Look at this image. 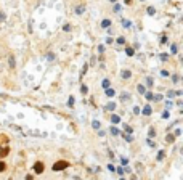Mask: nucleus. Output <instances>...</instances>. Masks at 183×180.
I'll return each instance as SVG.
<instances>
[{
    "label": "nucleus",
    "instance_id": "1",
    "mask_svg": "<svg viewBox=\"0 0 183 180\" xmlns=\"http://www.w3.org/2000/svg\"><path fill=\"white\" fill-rule=\"evenodd\" d=\"M66 167H69V162L68 161H56L53 164V172H60V170H64Z\"/></svg>",
    "mask_w": 183,
    "mask_h": 180
},
{
    "label": "nucleus",
    "instance_id": "2",
    "mask_svg": "<svg viewBox=\"0 0 183 180\" xmlns=\"http://www.w3.org/2000/svg\"><path fill=\"white\" fill-rule=\"evenodd\" d=\"M44 170H45V166H44V162L37 161L36 164H34V172H36V174H42Z\"/></svg>",
    "mask_w": 183,
    "mask_h": 180
},
{
    "label": "nucleus",
    "instance_id": "3",
    "mask_svg": "<svg viewBox=\"0 0 183 180\" xmlns=\"http://www.w3.org/2000/svg\"><path fill=\"white\" fill-rule=\"evenodd\" d=\"M10 153V148L8 145H3V146H0V158H5V156H8Z\"/></svg>",
    "mask_w": 183,
    "mask_h": 180
},
{
    "label": "nucleus",
    "instance_id": "4",
    "mask_svg": "<svg viewBox=\"0 0 183 180\" xmlns=\"http://www.w3.org/2000/svg\"><path fill=\"white\" fill-rule=\"evenodd\" d=\"M8 135H5V134H0V146H3V145H8Z\"/></svg>",
    "mask_w": 183,
    "mask_h": 180
},
{
    "label": "nucleus",
    "instance_id": "5",
    "mask_svg": "<svg viewBox=\"0 0 183 180\" xmlns=\"http://www.w3.org/2000/svg\"><path fill=\"white\" fill-rule=\"evenodd\" d=\"M142 113H143V116H151V113H153L151 106H150V105H145L143 110H142Z\"/></svg>",
    "mask_w": 183,
    "mask_h": 180
},
{
    "label": "nucleus",
    "instance_id": "6",
    "mask_svg": "<svg viewBox=\"0 0 183 180\" xmlns=\"http://www.w3.org/2000/svg\"><path fill=\"white\" fill-rule=\"evenodd\" d=\"M84 11H85V5H77L76 8H74L76 15H84Z\"/></svg>",
    "mask_w": 183,
    "mask_h": 180
},
{
    "label": "nucleus",
    "instance_id": "7",
    "mask_svg": "<svg viewBox=\"0 0 183 180\" xmlns=\"http://www.w3.org/2000/svg\"><path fill=\"white\" fill-rule=\"evenodd\" d=\"M119 100H121V102H129V100H132V97L129 95L127 92H124V93H121V95H119Z\"/></svg>",
    "mask_w": 183,
    "mask_h": 180
},
{
    "label": "nucleus",
    "instance_id": "8",
    "mask_svg": "<svg viewBox=\"0 0 183 180\" xmlns=\"http://www.w3.org/2000/svg\"><path fill=\"white\" fill-rule=\"evenodd\" d=\"M121 77L127 81V79H130V77H132V71H129V69H124L122 73H121Z\"/></svg>",
    "mask_w": 183,
    "mask_h": 180
},
{
    "label": "nucleus",
    "instance_id": "9",
    "mask_svg": "<svg viewBox=\"0 0 183 180\" xmlns=\"http://www.w3.org/2000/svg\"><path fill=\"white\" fill-rule=\"evenodd\" d=\"M114 108H116V103H114V102H109L106 106H104V111H112Z\"/></svg>",
    "mask_w": 183,
    "mask_h": 180
},
{
    "label": "nucleus",
    "instance_id": "10",
    "mask_svg": "<svg viewBox=\"0 0 183 180\" xmlns=\"http://www.w3.org/2000/svg\"><path fill=\"white\" fill-rule=\"evenodd\" d=\"M111 122L116 126V124H119V122H121V118H119L117 114H112V116H111Z\"/></svg>",
    "mask_w": 183,
    "mask_h": 180
},
{
    "label": "nucleus",
    "instance_id": "11",
    "mask_svg": "<svg viewBox=\"0 0 183 180\" xmlns=\"http://www.w3.org/2000/svg\"><path fill=\"white\" fill-rule=\"evenodd\" d=\"M173 142H175V135L173 134H169L165 137V143H173Z\"/></svg>",
    "mask_w": 183,
    "mask_h": 180
},
{
    "label": "nucleus",
    "instance_id": "12",
    "mask_svg": "<svg viewBox=\"0 0 183 180\" xmlns=\"http://www.w3.org/2000/svg\"><path fill=\"white\" fill-rule=\"evenodd\" d=\"M109 26H111V19H103V21H101V27H104V29H108Z\"/></svg>",
    "mask_w": 183,
    "mask_h": 180
},
{
    "label": "nucleus",
    "instance_id": "13",
    "mask_svg": "<svg viewBox=\"0 0 183 180\" xmlns=\"http://www.w3.org/2000/svg\"><path fill=\"white\" fill-rule=\"evenodd\" d=\"M125 55H127V56H133V55H135V50H133L132 47H127V48H125Z\"/></svg>",
    "mask_w": 183,
    "mask_h": 180
},
{
    "label": "nucleus",
    "instance_id": "14",
    "mask_svg": "<svg viewBox=\"0 0 183 180\" xmlns=\"http://www.w3.org/2000/svg\"><path fill=\"white\" fill-rule=\"evenodd\" d=\"M101 85H103V89L106 90V89H109V85H111V82H109V79H103V82H101Z\"/></svg>",
    "mask_w": 183,
    "mask_h": 180
},
{
    "label": "nucleus",
    "instance_id": "15",
    "mask_svg": "<svg viewBox=\"0 0 183 180\" xmlns=\"http://www.w3.org/2000/svg\"><path fill=\"white\" fill-rule=\"evenodd\" d=\"M143 95H145V98H146V100H150V102L153 100V92H150V90H146V92L143 93Z\"/></svg>",
    "mask_w": 183,
    "mask_h": 180
},
{
    "label": "nucleus",
    "instance_id": "16",
    "mask_svg": "<svg viewBox=\"0 0 183 180\" xmlns=\"http://www.w3.org/2000/svg\"><path fill=\"white\" fill-rule=\"evenodd\" d=\"M104 92H106V95H108V97H114V95H116V92H114V89H111V87H109V89H106V90H104Z\"/></svg>",
    "mask_w": 183,
    "mask_h": 180
},
{
    "label": "nucleus",
    "instance_id": "17",
    "mask_svg": "<svg viewBox=\"0 0 183 180\" xmlns=\"http://www.w3.org/2000/svg\"><path fill=\"white\" fill-rule=\"evenodd\" d=\"M111 134H112V135H114V137H117V135H119V134H121V132H119V129H117L116 126H112V127H111Z\"/></svg>",
    "mask_w": 183,
    "mask_h": 180
},
{
    "label": "nucleus",
    "instance_id": "18",
    "mask_svg": "<svg viewBox=\"0 0 183 180\" xmlns=\"http://www.w3.org/2000/svg\"><path fill=\"white\" fill-rule=\"evenodd\" d=\"M164 156H165V151H164V150H161L159 153H158V161H162V159H164Z\"/></svg>",
    "mask_w": 183,
    "mask_h": 180
},
{
    "label": "nucleus",
    "instance_id": "19",
    "mask_svg": "<svg viewBox=\"0 0 183 180\" xmlns=\"http://www.w3.org/2000/svg\"><path fill=\"white\" fill-rule=\"evenodd\" d=\"M148 15H150V16L156 15V8H154V6H148Z\"/></svg>",
    "mask_w": 183,
    "mask_h": 180
},
{
    "label": "nucleus",
    "instance_id": "20",
    "mask_svg": "<svg viewBox=\"0 0 183 180\" xmlns=\"http://www.w3.org/2000/svg\"><path fill=\"white\" fill-rule=\"evenodd\" d=\"M137 90H138V93H142V95H143V93L146 92V89H145V85H142V84H140V85H138V87H137Z\"/></svg>",
    "mask_w": 183,
    "mask_h": 180
},
{
    "label": "nucleus",
    "instance_id": "21",
    "mask_svg": "<svg viewBox=\"0 0 183 180\" xmlns=\"http://www.w3.org/2000/svg\"><path fill=\"white\" fill-rule=\"evenodd\" d=\"M91 127H93L95 130H98V129H100V122H98V121H91Z\"/></svg>",
    "mask_w": 183,
    "mask_h": 180
},
{
    "label": "nucleus",
    "instance_id": "22",
    "mask_svg": "<svg viewBox=\"0 0 183 180\" xmlns=\"http://www.w3.org/2000/svg\"><path fill=\"white\" fill-rule=\"evenodd\" d=\"M80 92L84 93V95H87V93H88V87H87V85H80Z\"/></svg>",
    "mask_w": 183,
    "mask_h": 180
},
{
    "label": "nucleus",
    "instance_id": "23",
    "mask_svg": "<svg viewBox=\"0 0 183 180\" xmlns=\"http://www.w3.org/2000/svg\"><path fill=\"white\" fill-rule=\"evenodd\" d=\"M116 42H117L119 45H124V44H125V39H124L122 35H121V37H117V39H116Z\"/></svg>",
    "mask_w": 183,
    "mask_h": 180
},
{
    "label": "nucleus",
    "instance_id": "24",
    "mask_svg": "<svg viewBox=\"0 0 183 180\" xmlns=\"http://www.w3.org/2000/svg\"><path fill=\"white\" fill-rule=\"evenodd\" d=\"M122 24H124V27H127V29L132 26V23H130V21H127V19H122Z\"/></svg>",
    "mask_w": 183,
    "mask_h": 180
},
{
    "label": "nucleus",
    "instance_id": "25",
    "mask_svg": "<svg viewBox=\"0 0 183 180\" xmlns=\"http://www.w3.org/2000/svg\"><path fill=\"white\" fill-rule=\"evenodd\" d=\"M68 106H69V108H72V106H74V97H72V95H71V97H69V102H68Z\"/></svg>",
    "mask_w": 183,
    "mask_h": 180
},
{
    "label": "nucleus",
    "instance_id": "26",
    "mask_svg": "<svg viewBox=\"0 0 183 180\" xmlns=\"http://www.w3.org/2000/svg\"><path fill=\"white\" fill-rule=\"evenodd\" d=\"M170 53H177V44H172L170 45Z\"/></svg>",
    "mask_w": 183,
    "mask_h": 180
},
{
    "label": "nucleus",
    "instance_id": "27",
    "mask_svg": "<svg viewBox=\"0 0 183 180\" xmlns=\"http://www.w3.org/2000/svg\"><path fill=\"white\" fill-rule=\"evenodd\" d=\"M159 58L162 60V61H165V60H169V55H167V53H161V55H159Z\"/></svg>",
    "mask_w": 183,
    "mask_h": 180
},
{
    "label": "nucleus",
    "instance_id": "28",
    "mask_svg": "<svg viewBox=\"0 0 183 180\" xmlns=\"http://www.w3.org/2000/svg\"><path fill=\"white\" fill-rule=\"evenodd\" d=\"M10 68H15V56H10Z\"/></svg>",
    "mask_w": 183,
    "mask_h": 180
},
{
    "label": "nucleus",
    "instance_id": "29",
    "mask_svg": "<svg viewBox=\"0 0 183 180\" xmlns=\"http://www.w3.org/2000/svg\"><path fill=\"white\" fill-rule=\"evenodd\" d=\"M5 169H6V164H5L3 161H0V172H3Z\"/></svg>",
    "mask_w": 183,
    "mask_h": 180
},
{
    "label": "nucleus",
    "instance_id": "30",
    "mask_svg": "<svg viewBox=\"0 0 183 180\" xmlns=\"http://www.w3.org/2000/svg\"><path fill=\"white\" fill-rule=\"evenodd\" d=\"M153 100H156V102H161V100H162V95H153Z\"/></svg>",
    "mask_w": 183,
    "mask_h": 180
},
{
    "label": "nucleus",
    "instance_id": "31",
    "mask_svg": "<svg viewBox=\"0 0 183 180\" xmlns=\"http://www.w3.org/2000/svg\"><path fill=\"white\" fill-rule=\"evenodd\" d=\"M124 129H125V132H127V134H132V127H130L129 124H125V126H124Z\"/></svg>",
    "mask_w": 183,
    "mask_h": 180
},
{
    "label": "nucleus",
    "instance_id": "32",
    "mask_svg": "<svg viewBox=\"0 0 183 180\" xmlns=\"http://www.w3.org/2000/svg\"><path fill=\"white\" fill-rule=\"evenodd\" d=\"M146 85H148V87H151V85H153V79L151 77H146Z\"/></svg>",
    "mask_w": 183,
    "mask_h": 180
},
{
    "label": "nucleus",
    "instance_id": "33",
    "mask_svg": "<svg viewBox=\"0 0 183 180\" xmlns=\"http://www.w3.org/2000/svg\"><path fill=\"white\" fill-rule=\"evenodd\" d=\"M153 137H156V130H154V129H150V138H153Z\"/></svg>",
    "mask_w": 183,
    "mask_h": 180
},
{
    "label": "nucleus",
    "instance_id": "34",
    "mask_svg": "<svg viewBox=\"0 0 183 180\" xmlns=\"http://www.w3.org/2000/svg\"><path fill=\"white\" fill-rule=\"evenodd\" d=\"M63 31H71V24H64V26H63Z\"/></svg>",
    "mask_w": 183,
    "mask_h": 180
},
{
    "label": "nucleus",
    "instance_id": "35",
    "mask_svg": "<svg viewBox=\"0 0 183 180\" xmlns=\"http://www.w3.org/2000/svg\"><path fill=\"white\" fill-rule=\"evenodd\" d=\"M87 69H88V64H85V66L82 68V73H80V76H84V74H85V73H87Z\"/></svg>",
    "mask_w": 183,
    "mask_h": 180
},
{
    "label": "nucleus",
    "instance_id": "36",
    "mask_svg": "<svg viewBox=\"0 0 183 180\" xmlns=\"http://www.w3.org/2000/svg\"><path fill=\"white\" fill-rule=\"evenodd\" d=\"M172 81H173V82H178V81H180V76L173 74V76H172Z\"/></svg>",
    "mask_w": 183,
    "mask_h": 180
},
{
    "label": "nucleus",
    "instance_id": "37",
    "mask_svg": "<svg viewBox=\"0 0 183 180\" xmlns=\"http://www.w3.org/2000/svg\"><path fill=\"white\" fill-rule=\"evenodd\" d=\"M121 10H122V6H121V5H114V11H116V13H119Z\"/></svg>",
    "mask_w": 183,
    "mask_h": 180
},
{
    "label": "nucleus",
    "instance_id": "38",
    "mask_svg": "<svg viewBox=\"0 0 183 180\" xmlns=\"http://www.w3.org/2000/svg\"><path fill=\"white\" fill-rule=\"evenodd\" d=\"M167 97H169V98H172V97H175V92H172V90H169V92H167Z\"/></svg>",
    "mask_w": 183,
    "mask_h": 180
},
{
    "label": "nucleus",
    "instance_id": "39",
    "mask_svg": "<svg viewBox=\"0 0 183 180\" xmlns=\"http://www.w3.org/2000/svg\"><path fill=\"white\" fill-rule=\"evenodd\" d=\"M161 44H167V35H162V39H161Z\"/></svg>",
    "mask_w": 183,
    "mask_h": 180
},
{
    "label": "nucleus",
    "instance_id": "40",
    "mask_svg": "<svg viewBox=\"0 0 183 180\" xmlns=\"http://www.w3.org/2000/svg\"><path fill=\"white\" fill-rule=\"evenodd\" d=\"M124 138H125V140H127V142H132V137H130L129 134H125V135H124Z\"/></svg>",
    "mask_w": 183,
    "mask_h": 180
},
{
    "label": "nucleus",
    "instance_id": "41",
    "mask_svg": "<svg viewBox=\"0 0 183 180\" xmlns=\"http://www.w3.org/2000/svg\"><path fill=\"white\" fill-rule=\"evenodd\" d=\"M0 21H5V13L0 11Z\"/></svg>",
    "mask_w": 183,
    "mask_h": 180
},
{
    "label": "nucleus",
    "instance_id": "42",
    "mask_svg": "<svg viewBox=\"0 0 183 180\" xmlns=\"http://www.w3.org/2000/svg\"><path fill=\"white\" fill-rule=\"evenodd\" d=\"M161 76H164V77H167V76H169V71H161Z\"/></svg>",
    "mask_w": 183,
    "mask_h": 180
},
{
    "label": "nucleus",
    "instance_id": "43",
    "mask_svg": "<svg viewBox=\"0 0 183 180\" xmlns=\"http://www.w3.org/2000/svg\"><path fill=\"white\" fill-rule=\"evenodd\" d=\"M146 142H148V145H150V146H154V142H153V140H151V138H148V140H146Z\"/></svg>",
    "mask_w": 183,
    "mask_h": 180
},
{
    "label": "nucleus",
    "instance_id": "44",
    "mask_svg": "<svg viewBox=\"0 0 183 180\" xmlns=\"http://www.w3.org/2000/svg\"><path fill=\"white\" fill-rule=\"evenodd\" d=\"M98 52L103 53V52H104V45H100V47H98Z\"/></svg>",
    "mask_w": 183,
    "mask_h": 180
},
{
    "label": "nucleus",
    "instance_id": "45",
    "mask_svg": "<svg viewBox=\"0 0 183 180\" xmlns=\"http://www.w3.org/2000/svg\"><path fill=\"white\" fill-rule=\"evenodd\" d=\"M117 172H119V175H122L124 174V169L122 167H117Z\"/></svg>",
    "mask_w": 183,
    "mask_h": 180
},
{
    "label": "nucleus",
    "instance_id": "46",
    "mask_svg": "<svg viewBox=\"0 0 183 180\" xmlns=\"http://www.w3.org/2000/svg\"><path fill=\"white\" fill-rule=\"evenodd\" d=\"M133 113L138 114V113H140V108H138V106H135V108H133Z\"/></svg>",
    "mask_w": 183,
    "mask_h": 180
},
{
    "label": "nucleus",
    "instance_id": "47",
    "mask_svg": "<svg viewBox=\"0 0 183 180\" xmlns=\"http://www.w3.org/2000/svg\"><path fill=\"white\" fill-rule=\"evenodd\" d=\"M108 169H109V170H116V167H114L112 164H108Z\"/></svg>",
    "mask_w": 183,
    "mask_h": 180
},
{
    "label": "nucleus",
    "instance_id": "48",
    "mask_svg": "<svg viewBox=\"0 0 183 180\" xmlns=\"http://www.w3.org/2000/svg\"><path fill=\"white\" fill-rule=\"evenodd\" d=\"M180 134H181V130H180V129H177V130H175V134H173V135H175V137H178Z\"/></svg>",
    "mask_w": 183,
    "mask_h": 180
},
{
    "label": "nucleus",
    "instance_id": "49",
    "mask_svg": "<svg viewBox=\"0 0 183 180\" xmlns=\"http://www.w3.org/2000/svg\"><path fill=\"white\" fill-rule=\"evenodd\" d=\"M165 108H167V110H169V108H172V102H167L165 103Z\"/></svg>",
    "mask_w": 183,
    "mask_h": 180
},
{
    "label": "nucleus",
    "instance_id": "50",
    "mask_svg": "<svg viewBox=\"0 0 183 180\" xmlns=\"http://www.w3.org/2000/svg\"><path fill=\"white\" fill-rule=\"evenodd\" d=\"M162 118H164V119H167V118H169V111H164V114H162Z\"/></svg>",
    "mask_w": 183,
    "mask_h": 180
},
{
    "label": "nucleus",
    "instance_id": "51",
    "mask_svg": "<svg viewBox=\"0 0 183 180\" xmlns=\"http://www.w3.org/2000/svg\"><path fill=\"white\" fill-rule=\"evenodd\" d=\"M26 180H34V177H32L31 174H27V175H26Z\"/></svg>",
    "mask_w": 183,
    "mask_h": 180
},
{
    "label": "nucleus",
    "instance_id": "52",
    "mask_svg": "<svg viewBox=\"0 0 183 180\" xmlns=\"http://www.w3.org/2000/svg\"><path fill=\"white\" fill-rule=\"evenodd\" d=\"M132 3V0H125V5H130Z\"/></svg>",
    "mask_w": 183,
    "mask_h": 180
},
{
    "label": "nucleus",
    "instance_id": "53",
    "mask_svg": "<svg viewBox=\"0 0 183 180\" xmlns=\"http://www.w3.org/2000/svg\"><path fill=\"white\" fill-rule=\"evenodd\" d=\"M109 2H112V3H116V0H109Z\"/></svg>",
    "mask_w": 183,
    "mask_h": 180
},
{
    "label": "nucleus",
    "instance_id": "54",
    "mask_svg": "<svg viewBox=\"0 0 183 180\" xmlns=\"http://www.w3.org/2000/svg\"><path fill=\"white\" fill-rule=\"evenodd\" d=\"M143 2H145V0H143Z\"/></svg>",
    "mask_w": 183,
    "mask_h": 180
}]
</instances>
